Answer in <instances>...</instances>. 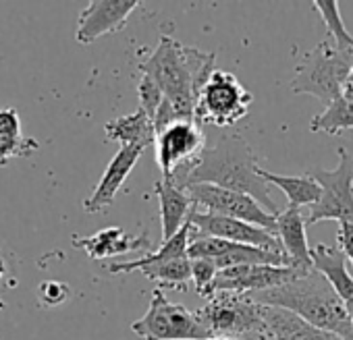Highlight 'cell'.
<instances>
[{"label":"cell","mask_w":353,"mask_h":340,"mask_svg":"<svg viewBox=\"0 0 353 340\" xmlns=\"http://www.w3.org/2000/svg\"><path fill=\"white\" fill-rule=\"evenodd\" d=\"M258 170V158L248 141L239 135H223L212 147H206L192 166L176 170L170 181L183 189L188 185L208 183L239 191L254 198L272 216H279L281 212L268 191V183L260 177Z\"/></svg>","instance_id":"cell-1"},{"label":"cell","mask_w":353,"mask_h":340,"mask_svg":"<svg viewBox=\"0 0 353 340\" xmlns=\"http://www.w3.org/2000/svg\"><path fill=\"white\" fill-rule=\"evenodd\" d=\"M139 71L160 85L164 98L179 112L181 120H196L200 94L216 69L212 52H202L162 36Z\"/></svg>","instance_id":"cell-2"},{"label":"cell","mask_w":353,"mask_h":340,"mask_svg":"<svg viewBox=\"0 0 353 340\" xmlns=\"http://www.w3.org/2000/svg\"><path fill=\"white\" fill-rule=\"evenodd\" d=\"M252 297L260 305L287 309L318 330L336 334L343 340H353L351 311L347 303L316 270L285 286L256 293Z\"/></svg>","instance_id":"cell-3"},{"label":"cell","mask_w":353,"mask_h":340,"mask_svg":"<svg viewBox=\"0 0 353 340\" xmlns=\"http://www.w3.org/2000/svg\"><path fill=\"white\" fill-rule=\"evenodd\" d=\"M353 69V52L339 50L328 40H322L314 50L303 54L291 79L295 94H307L326 106L341 98L343 85Z\"/></svg>","instance_id":"cell-4"},{"label":"cell","mask_w":353,"mask_h":340,"mask_svg":"<svg viewBox=\"0 0 353 340\" xmlns=\"http://www.w3.org/2000/svg\"><path fill=\"white\" fill-rule=\"evenodd\" d=\"M143 340H208L212 332L200 321L198 313L170 303L162 288H154L145 315L131 323Z\"/></svg>","instance_id":"cell-5"},{"label":"cell","mask_w":353,"mask_h":340,"mask_svg":"<svg viewBox=\"0 0 353 340\" xmlns=\"http://www.w3.org/2000/svg\"><path fill=\"white\" fill-rule=\"evenodd\" d=\"M200 321L212 332V336L245 338L260 336L264 328L262 305L252 295L241 293H216L198 311Z\"/></svg>","instance_id":"cell-6"},{"label":"cell","mask_w":353,"mask_h":340,"mask_svg":"<svg viewBox=\"0 0 353 340\" xmlns=\"http://www.w3.org/2000/svg\"><path fill=\"white\" fill-rule=\"evenodd\" d=\"M310 175L322 189L320 202L312 208L305 224L336 220L353 224V158L345 147H339V166L334 170L312 168Z\"/></svg>","instance_id":"cell-7"},{"label":"cell","mask_w":353,"mask_h":340,"mask_svg":"<svg viewBox=\"0 0 353 340\" xmlns=\"http://www.w3.org/2000/svg\"><path fill=\"white\" fill-rule=\"evenodd\" d=\"M252 106V94L241 81L223 69H216L200 94L196 120L210 123L214 127H233L248 116Z\"/></svg>","instance_id":"cell-8"},{"label":"cell","mask_w":353,"mask_h":340,"mask_svg":"<svg viewBox=\"0 0 353 340\" xmlns=\"http://www.w3.org/2000/svg\"><path fill=\"white\" fill-rule=\"evenodd\" d=\"M185 191L190 193L194 206H202L210 214L243 220V222H250L260 229L276 233V216L266 212L254 198H250L245 193L223 189V187L208 185V183L188 185Z\"/></svg>","instance_id":"cell-9"},{"label":"cell","mask_w":353,"mask_h":340,"mask_svg":"<svg viewBox=\"0 0 353 340\" xmlns=\"http://www.w3.org/2000/svg\"><path fill=\"white\" fill-rule=\"evenodd\" d=\"M206 135L198 120H179L156 135V162L162 179L192 166L206 149Z\"/></svg>","instance_id":"cell-10"},{"label":"cell","mask_w":353,"mask_h":340,"mask_svg":"<svg viewBox=\"0 0 353 340\" xmlns=\"http://www.w3.org/2000/svg\"><path fill=\"white\" fill-rule=\"evenodd\" d=\"M299 276L305 274L291 266H233V268L219 270L214 280V293L256 295V293L285 286L297 280Z\"/></svg>","instance_id":"cell-11"},{"label":"cell","mask_w":353,"mask_h":340,"mask_svg":"<svg viewBox=\"0 0 353 340\" xmlns=\"http://www.w3.org/2000/svg\"><path fill=\"white\" fill-rule=\"evenodd\" d=\"M190 222L196 226L198 233H202L206 237H214V239H223V241H231V243H239V245H250V247H260V249L274 251V253H285L276 233L260 229V226L243 222V220L194 210Z\"/></svg>","instance_id":"cell-12"},{"label":"cell","mask_w":353,"mask_h":340,"mask_svg":"<svg viewBox=\"0 0 353 340\" xmlns=\"http://www.w3.org/2000/svg\"><path fill=\"white\" fill-rule=\"evenodd\" d=\"M139 5L137 0H94L79 15L75 40L79 44H92L106 34L121 32Z\"/></svg>","instance_id":"cell-13"},{"label":"cell","mask_w":353,"mask_h":340,"mask_svg":"<svg viewBox=\"0 0 353 340\" xmlns=\"http://www.w3.org/2000/svg\"><path fill=\"white\" fill-rule=\"evenodd\" d=\"M141 153H143V147H139V145H121L119 147V151L106 166L102 179L94 187L92 195L83 202V210L88 214H100L112 206L119 189L131 175V170L135 168Z\"/></svg>","instance_id":"cell-14"},{"label":"cell","mask_w":353,"mask_h":340,"mask_svg":"<svg viewBox=\"0 0 353 340\" xmlns=\"http://www.w3.org/2000/svg\"><path fill=\"white\" fill-rule=\"evenodd\" d=\"M262 319L264 328L258 340H343L341 336L318 330L299 315L281 307L262 305Z\"/></svg>","instance_id":"cell-15"},{"label":"cell","mask_w":353,"mask_h":340,"mask_svg":"<svg viewBox=\"0 0 353 340\" xmlns=\"http://www.w3.org/2000/svg\"><path fill=\"white\" fill-rule=\"evenodd\" d=\"M305 218L297 208H287L276 216V237L285 255L289 257L291 268L307 274L314 270L312 266V247L305 237Z\"/></svg>","instance_id":"cell-16"},{"label":"cell","mask_w":353,"mask_h":340,"mask_svg":"<svg viewBox=\"0 0 353 340\" xmlns=\"http://www.w3.org/2000/svg\"><path fill=\"white\" fill-rule=\"evenodd\" d=\"M154 195L160 202V224H162V243L170 241L192 218L196 206L190 193L170 179H162L154 187Z\"/></svg>","instance_id":"cell-17"},{"label":"cell","mask_w":353,"mask_h":340,"mask_svg":"<svg viewBox=\"0 0 353 340\" xmlns=\"http://www.w3.org/2000/svg\"><path fill=\"white\" fill-rule=\"evenodd\" d=\"M73 247L85 251L88 257L92 259H104V257H112V255H125L131 251H143L150 247V239L145 233L141 235H127L123 229L119 226H108L98 231L92 237L85 239H73L71 241Z\"/></svg>","instance_id":"cell-18"},{"label":"cell","mask_w":353,"mask_h":340,"mask_svg":"<svg viewBox=\"0 0 353 340\" xmlns=\"http://www.w3.org/2000/svg\"><path fill=\"white\" fill-rule=\"evenodd\" d=\"M347 257L339 247L314 245L312 247V266L318 274H322L328 284L336 290V295L347 303L349 311H353V276L347 270Z\"/></svg>","instance_id":"cell-19"},{"label":"cell","mask_w":353,"mask_h":340,"mask_svg":"<svg viewBox=\"0 0 353 340\" xmlns=\"http://www.w3.org/2000/svg\"><path fill=\"white\" fill-rule=\"evenodd\" d=\"M104 133L110 141H119L121 145H139L145 149L148 145L156 143L154 123L141 110L106 123Z\"/></svg>","instance_id":"cell-20"},{"label":"cell","mask_w":353,"mask_h":340,"mask_svg":"<svg viewBox=\"0 0 353 340\" xmlns=\"http://www.w3.org/2000/svg\"><path fill=\"white\" fill-rule=\"evenodd\" d=\"M260 177L268 183L279 187L287 198H289V208H301V206H310L314 208L320 198H322V189L320 185L310 177H289V175H276V173H268V170H258Z\"/></svg>","instance_id":"cell-21"},{"label":"cell","mask_w":353,"mask_h":340,"mask_svg":"<svg viewBox=\"0 0 353 340\" xmlns=\"http://www.w3.org/2000/svg\"><path fill=\"white\" fill-rule=\"evenodd\" d=\"M190 241H192V222H188L179 233H176L170 241H164L154 253H145L133 262H123V264H110L108 272L110 274H123V272H133L139 270L145 264L152 262H164V259H176V257H188V249H190Z\"/></svg>","instance_id":"cell-22"},{"label":"cell","mask_w":353,"mask_h":340,"mask_svg":"<svg viewBox=\"0 0 353 340\" xmlns=\"http://www.w3.org/2000/svg\"><path fill=\"white\" fill-rule=\"evenodd\" d=\"M145 278L154 280L158 288H172V290H188L192 282V259L176 257L164 262H152L139 268Z\"/></svg>","instance_id":"cell-23"},{"label":"cell","mask_w":353,"mask_h":340,"mask_svg":"<svg viewBox=\"0 0 353 340\" xmlns=\"http://www.w3.org/2000/svg\"><path fill=\"white\" fill-rule=\"evenodd\" d=\"M310 129L314 133H326V135H339L345 129H353V102L341 96L339 100L328 104L324 112L312 118Z\"/></svg>","instance_id":"cell-24"},{"label":"cell","mask_w":353,"mask_h":340,"mask_svg":"<svg viewBox=\"0 0 353 340\" xmlns=\"http://www.w3.org/2000/svg\"><path fill=\"white\" fill-rule=\"evenodd\" d=\"M314 9L320 13L324 25H326V36L330 40H334V46L339 50H347L353 52V36L347 32L341 11H339V3L336 0H316Z\"/></svg>","instance_id":"cell-25"},{"label":"cell","mask_w":353,"mask_h":340,"mask_svg":"<svg viewBox=\"0 0 353 340\" xmlns=\"http://www.w3.org/2000/svg\"><path fill=\"white\" fill-rule=\"evenodd\" d=\"M216 274H219V266L214 259H206V257L192 259V282L196 286V293L206 301L216 295L214 293Z\"/></svg>","instance_id":"cell-26"},{"label":"cell","mask_w":353,"mask_h":340,"mask_svg":"<svg viewBox=\"0 0 353 340\" xmlns=\"http://www.w3.org/2000/svg\"><path fill=\"white\" fill-rule=\"evenodd\" d=\"M40 149V143L34 137H9L0 135V166H5L11 158H26Z\"/></svg>","instance_id":"cell-27"},{"label":"cell","mask_w":353,"mask_h":340,"mask_svg":"<svg viewBox=\"0 0 353 340\" xmlns=\"http://www.w3.org/2000/svg\"><path fill=\"white\" fill-rule=\"evenodd\" d=\"M137 98H139V110L145 112L150 116V120L154 123V116H156L160 104L164 102V94H162L160 85L150 75L141 73V79L137 85Z\"/></svg>","instance_id":"cell-28"},{"label":"cell","mask_w":353,"mask_h":340,"mask_svg":"<svg viewBox=\"0 0 353 340\" xmlns=\"http://www.w3.org/2000/svg\"><path fill=\"white\" fill-rule=\"evenodd\" d=\"M71 297V288L61 280H44L38 284V301L42 307H59Z\"/></svg>","instance_id":"cell-29"},{"label":"cell","mask_w":353,"mask_h":340,"mask_svg":"<svg viewBox=\"0 0 353 340\" xmlns=\"http://www.w3.org/2000/svg\"><path fill=\"white\" fill-rule=\"evenodd\" d=\"M0 135L21 137V120H19V114L15 108L0 110Z\"/></svg>","instance_id":"cell-30"},{"label":"cell","mask_w":353,"mask_h":340,"mask_svg":"<svg viewBox=\"0 0 353 340\" xmlns=\"http://www.w3.org/2000/svg\"><path fill=\"white\" fill-rule=\"evenodd\" d=\"M339 249L345 253V257L353 266V224L349 222H339V233H336Z\"/></svg>","instance_id":"cell-31"},{"label":"cell","mask_w":353,"mask_h":340,"mask_svg":"<svg viewBox=\"0 0 353 340\" xmlns=\"http://www.w3.org/2000/svg\"><path fill=\"white\" fill-rule=\"evenodd\" d=\"M345 100H349V102H353V69H351V73H349V77H347V81H345V85H343V94H341Z\"/></svg>","instance_id":"cell-32"},{"label":"cell","mask_w":353,"mask_h":340,"mask_svg":"<svg viewBox=\"0 0 353 340\" xmlns=\"http://www.w3.org/2000/svg\"><path fill=\"white\" fill-rule=\"evenodd\" d=\"M5 272H7V264H5V259H3V255H0V280H3V276H5Z\"/></svg>","instance_id":"cell-33"},{"label":"cell","mask_w":353,"mask_h":340,"mask_svg":"<svg viewBox=\"0 0 353 340\" xmlns=\"http://www.w3.org/2000/svg\"><path fill=\"white\" fill-rule=\"evenodd\" d=\"M208 340H245V338H231V336H214V338H208Z\"/></svg>","instance_id":"cell-34"},{"label":"cell","mask_w":353,"mask_h":340,"mask_svg":"<svg viewBox=\"0 0 353 340\" xmlns=\"http://www.w3.org/2000/svg\"><path fill=\"white\" fill-rule=\"evenodd\" d=\"M351 328H353V311H351Z\"/></svg>","instance_id":"cell-35"}]
</instances>
